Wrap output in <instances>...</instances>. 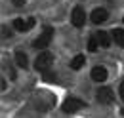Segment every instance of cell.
Masks as SVG:
<instances>
[{"label": "cell", "mask_w": 124, "mask_h": 118, "mask_svg": "<svg viewBox=\"0 0 124 118\" xmlns=\"http://www.w3.org/2000/svg\"><path fill=\"white\" fill-rule=\"evenodd\" d=\"M52 63H54V55L48 53V52H44V53H38V57L34 61V67H36V71L44 73V71H48V69L52 67Z\"/></svg>", "instance_id": "1"}, {"label": "cell", "mask_w": 124, "mask_h": 118, "mask_svg": "<svg viewBox=\"0 0 124 118\" xmlns=\"http://www.w3.org/2000/svg\"><path fill=\"white\" fill-rule=\"evenodd\" d=\"M52 38H54V29H52V27H46V29L42 30V34L34 40V44H32V46H34L36 50H44V48L52 42Z\"/></svg>", "instance_id": "2"}, {"label": "cell", "mask_w": 124, "mask_h": 118, "mask_svg": "<svg viewBox=\"0 0 124 118\" xmlns=\"http://www.w3.org/2000/svg\"><path fill=\"white\" fill-rule=\"evenodd\" d=\"M95 97H97V101H99V103H103V105H111V103H113V99H115V95H113V89L107 88V86H103V88L97 89Z\"/></svg>", "instance_id": "3"}, {"label": "cell", "mask_w": 124, "mask_h": 118, "mask_svg": "<svg viewBox=\"0 0 124 118\" xmlns=\"http://www.w3.org/2000/svg\"><path fill=\"white\" fill-rule=\"evenodd\" d=\"M80 109H84V101H80L77 97H71V99H67V101L63 103V111L69 112V114H71V112H77Z\"/></svg>", "instance_id": "4"}, {"label": "cell", "mask_w": 124, "mask_h": 118, "mask_svg": "<svg viewBox=\"0 0 124 118\" xmlns=\"http://www.w3.org/2000/svg\"><path fill=\"white\" fill-rule=\"evenodd\" d=\"M71 21H73L75 27H84V23H86V12L80 6H77L73 10V14H71Z\"/></svg>", "instance_id": "5"}, {"label": "cell", "mask_w": 124, "mask_h": 118, "mask_svg": "<svg viewBox=\"0 0 124 118\" xmlns=\"http://www.w3.org/2000/svg\"><path fill=\"white\" fill-rule=\"evenodd\" d=\"M34 27V17H29V19H16L14 21V29L16 30H29Z\"/></svg>", "instance_id": "6"}, {"label": "cell", "mask_w": 124, "mask_h": 118, "mask_svg": "<svg viewBox=\"0 0 124 118\" xmlns=\"http://www.w3.org/2000/svg\"><path fill=\"white\" fill-rule=\"evenodd\" d=\"M92 80L93 82H105L107 80V69L101 65H95L92 69Z\"/></svg>", "instance_id": "7"}, {"label": "cell", "mask_w": 124, "mask_h": 118, "mask_svg": "<svg viewBox=\"0 0 124 118\" xmlns=\"http://www.w3.org/2000/svg\"><path fill=\"white\" fill-rule=\"evenodd\" d=\"M109 17V12L105 10V8H97V10H93L92 12V23H103L105 19Z\"/></svg>", "instance_id": "8"}, {"label": "cell", "mask_w": 124, "mask_h": 118, "mask_svg": "<svg viewBox=\"0 0 124 118\" xmlns=\"http://www.w3.org/2000/svg\"><path fill=\"white\" fill-rule=\"evenodd\" d=\"M95 36H97V40H99V46H101V48H109V46H111V38H109V34L105 32V30H99Z\"/></svg>", "instance_id": "9"}, {"label": "cell", "mask_w": 124, "mask_h": 118, "mask_svg": "<svg viewBox=\"0 0 124 118\" xmlns=\"http://www.w3.org/2000/svg\"><path fill=\"white\" fill-rule=\"evenodd\" d=\"M113 38L120 48H124V29H115L113 30Z\"/></svg>", "instance_id": "10"}, {"label": "cell", "mask_w": 124, "mask_h": 118, "mask_svg": "<svg viewBox=\"0 0 124 118\" xmlns=\"http://www.w3.org/2000/svg\"><path fill=\"white\" fill-rule=\"evenodd\" d=\"M84 63H86V57H84V55H77V57L71 61V69L78 71V69H80V67H82Z\"/></svg>", "instance_id": "11"}, {"label": "cell", "mask_w": 124, "mask_h": 118, "mask_svg": "<svg viewBox=\"0 0 124 118\" xmlns=\"http://www.w3.org/2000/svg\"><path fill=\"white\" fill-rule=\"evenodd\" d=\"M16 63L21 69H25V67H27V55H25L23 52H16Z\"/></svg>", "instance_id": "12"}, {"label": "cell", "mask_w": 124, "mask_h": 118, "mask_svg": "<svg viewBox=\"0 0 124 118\" xmlns=\"http://www.w3.org/2000/svg\"><path fill=\"white\" fill-rule=\"evenodd\" d=\"M97 46H99L97 36H95V34H93V36H90V40H88V50H90V52H95V50H97Z\"/></svg>", "instance_id": "13"}, {"label": "cell", "mask_w": 124, "mask_h": 118, "mask_svg": "<svg viewBox=\"0 0 124 118\" xmlns=\"http://www.w3.org/2000/svg\"><path fill=\"white\" fill-rule=\"evenodd\" d=\"M44 80H55V74L48 73V71H44Z\"/></svg>", "instance_id": "14"}, {"label": "cell", "mask_w": 124, "mask_h": 118, "mask_svg": "<svg viewBox=\"0 0 124 118\" xmlns=\"http://www.w3.org/2000/svg\"><path fill=\"white\" fill-rule=\"evenodd\" d=\"M120 99L124 101V80H122V84H120Z\"/></svg>", "instance_id": "15"}, {"label": "cell", "mask_w": 124, "mask_h": 118, "mask_svg": "<svg viewBox=\"0 0 124 118\" xmlns=\"http://www.w3.org/2000/svg\"><path fill=\"white\" fill-rule=\"evenodd\" d=\"M23 2H25V0H14V4H16V6H23Z\"/></svg>", "instance_id": "16"}, {"label": "cell", "mask_w": 124, "mask_h": 118, "mask_svg": "<svg viewBox=\"0 0 124 118\" xmlns=\"http://www.w3.org/2000/svg\"><path fill=\"white\" fill-rule=\"evenodd\" d=\"M120 114H124V109H122V111H120Z\"/></svg>", "instance_id": "17"}]
</instances>
